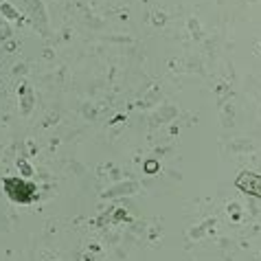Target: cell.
Instances as JSON below:
<instances>
[{"label":"cell","instance_id":"1","mask_svg":"<svg viewBox=\"0 0 261 261\" xmlns=\"http://www.w3.org/2000/svg\"><path fill=\"white\" fill-rule=\"evenodd\" d=\"M235 185H237L244 193L257 195V198H261V176H259V173H252V171L239 173V178L235 180Z\"/></svg>","mask_w":261,"mask_h":261}]
</instances>
